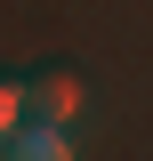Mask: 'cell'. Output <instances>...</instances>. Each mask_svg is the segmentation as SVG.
Instances as JSON below:
<instances>
[{"label": "cell", "mask_w": 153, "mask_h": 161, "mask_svg": "<svg viewBox=\"0 0 153 161\" xmlns=\"http://www.w3.org/2000/svg\"><path fill=\"white\" fill-rule=\"evenodd\" d=\"M24 121V80H0V137Z\"/></svg>", "instance_id": "obj_3"}, {"label": "cell", "mask_w": 153, "mask_h": 161, "mask_svg": "<svg viewBox=\"0 0 153 161\" xmlns=\"http://www.w3.org/2000/svg\"><path fill=\"white\" fill-rule=\"evenodd\" d=\"M0 153H16V161H65L73 137H65V121H16V129L0 137Z\"/></svg>", "instance_id": "obj_2"}, {"label": "cell", "mask_w": 153, "mask_h": 161, "mask_svg": "<svg viewBox=\"0 0 153 161\" xmlns=\"http://www.w3.org/2000/svg\"><path fill=\"white\" fill-rule=\"evenodd\" d=\"M73 113H81V80L65 64H48V73L24 80V121H73Z\"/></svg>", "instance_id": "obj_1"}]
</instances>
